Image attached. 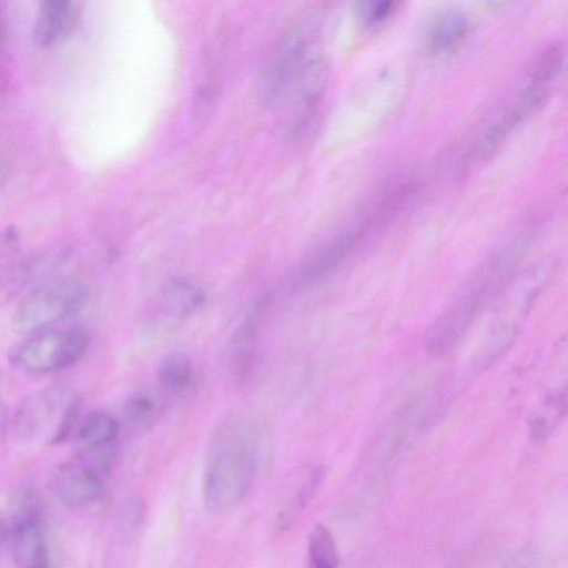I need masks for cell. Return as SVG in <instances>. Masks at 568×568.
<instances>
[{
  "mask_svg": "<svg viewBox=\"0 0 568 568\" xmlns=\"http://www.w3.org/2000/svg\"><path fill=\"white\" fill-rule=\"evenodd\" d=\"M265 449L248 425L231 422L215 433L204 471V499L214 513H225L243 501L258 479Z\"/></svg>",
  "mask_w": 568,
  "mask_h": 568,
  "instance_id": "cell-1",
  "label": "cell"
},
{
  "mask_svg": "<svg viewBox=\"0 0 568 568\" xmlns=\"http://www.w3.org/2000/svg\"><path fill=\"white\" fill-rule=\"evenodd\" d=\"M515 260L514 252L503 251L470 275L426 333L425 348L428 353L443 354L458 342L488 298L510 278Z\"/></svg>",
  "mask_w": 568,
  "mask_h": 568,
  "instance_id": "cell-2",
  "label": "cell"
},
{
  "mask_svg": "<svg viewBox=\"0 0 568 568\" xmlns=\"http://www.w3.org/2000/svg\"><path fill=\"white\" fill-rule=\"evenodd\" d=\"M81 409V397L73 389L50 385L28 395L19 404L12 427L22 439L59 444L74 434Z\"/></svg>",
  "mask_w": 568,
  "mask_h": 568,
  "instance_id": "cell-3",
  "label": "cell"
},
{
  "mask_svg": "<svg viewBox=\"0 0 568 568\" xmlns=\"http://www.w3.org/2000/svg\"><path fill=\"white\" fill-rule=\"evenodd\" d=\"M90 300V290L81 281L58 277L41 282L21 300L11 317L18 333L34 334L77 315Z\"/></svg>",
  "mask_w": 568,
  "mask_h": 568,
  "instance_id": "cell-4",
  "label": "cell"
},
{
  "mask_svg": "<svg viewBox=\"0 0 568 568\" xmlns=\"http://www.w3.org/2000/svg\"><path fill=\"white\" fill-rule=\"evenodd\" d=\"M89 344V334L82 328L42 331L13 346L9 361L29 375L50 374L79 362Z\"/></svg>",
  "mask_w": 568,
  "mask_h": 568,
  "instance_id": "cell-5",
  "label": "cell"
},
{
  "mask_svg": "<svg viewBox=\"0 0 568 568\" xmlns=\"http://www.w3.org/2000/svg\"><path fill=\"white\" fill-rule=\"evenodd\" d=\"M70 256L62 245H50L0 264V303L18 295L26 287L44 281Z\"/></svg>",
  "mask_w": 568,
  "mask_h": 568,
  "instance_id": "cell-6",
  "label": "cell"
},
{
  "mask_svg": "<svg viewBox=\"0 0 568 568\" xmlns=\"http://www.w3.org/2000/svg\"><path fill=\"white\" fill-rule=\"evenodd\" d=\"M270 297L267 294H262L253 303L226 343L224 367L227 377L234 384L244 383L252 372L262 323L271 302Z\"/></svg>",
  "mask_w": 568,
  "mask_h": 568,
  "instance_id": "cell-7",
  "label": "cell"
},
{
  "mask_svg": "<svg viewBox=\"0 0 568 568\" xmlns=\"http://www.w3.org/2000/svg\"><path fill=\"white\" fill-rule=\"evenodd\" d=\"M52 489L62 504L79 507L102 498L105 485L103 474L78 458L54 470Z\"/></svg>",
  "mask_w": 568,
  "mask_h": 568,
  "instance_id": "cell-8",
  "label": "cell"
},
{
  "mask_svg": "<svg viewBox=\"0 0 568 568\" xmlns=\"http://www.w3.org/2000/svg\"><path fill=\"white\" fill-rule=\"evenodd\" d=\"M82 3L75 0H50L40 3L33 27L38 44L53 45L65 38L79 21Z\"/></svg>",
  "mask_w": 568,
  "mask_h": 568,
  "instance_id": "cell-9",
  "label": "cell"
},
{
  "mask_svg": "<svg viewBox=\"0 0 568 568\" xmlns=\"http://www.w3.org/2000/svg\"><path fill=\"white\" fill-rule=\"evenodd\" d=\"M12 556L18 568H48L49 550L41 516L10 523Z\"/></svg>",
  "mask_w": 568,
  "mask_h": 568,
  "instance_id": "cell-10",
  "label": "cell"
},
{
  "mask_svg": "<svg viewBox=\"0 0 568 568\" xmlns=\"http://www.w3.org/2000/svg\"><path fill=\"white\" fill-rule=\"evenodd\" d=\"M205 298L201 286L187 278L174 277L160 290L155 311L166 321H183L199 311Z\"/></svg>",
  "mask_w": 568,
  "mask_h": 568,
  "instance_id": "cell-11",
  "label": "cell"
},
{
  "mask_svg": "<svg viewBox=\"0 0 568 568\" xmlns=\"http://www.w3.org/2000/svg\"><path fill=\"white\" fill-rule=\"evenodd\" d=\"M119 433V424L110 413L94 409L80 419L73 435L80 454H100L115 452Z\"/></svg>",
  "mask_w": 568,
  "mask_h": 568,
  "instance_id": "cell-12",
  "label": "cell"
},
{
  "mask_svg": "<svg viewBox=\"0 0 568 568\" xmlns=\"http://www.w3.org/2000/svg\"><path fill=\"white\" fill-rule=\"evenodd\" d=\"M165 410L163 394L155 388H142L130 394L123 405L125 420L140 428L158 422Z\"/></svg>",
  "mask_w": 568,
  "mask_h": 568,
  "instance_id": "cell-13",
  "label": "cell"
},
{
  "mask_svg": "<svg viewBox=\"0 0 568 568\" xmlns=\"http://www.w3.org/2000/svg\"><path fill=\"white\" fill-rule=\"evenodd\" d=\"M297 479L296 483L288 485L287 494L278 511L276 521L278 530L287 528L293 523L297 513L311 498L316 489L320 471L317 468L307 469L305 473H302Z\"/></svg>",
  "mask_w": 568,
  "mask_h": 568,
  "instance_id": "cell-14",
  "label": "cell"
},
{
  "mask_svg": "<svg viewBox=\"0 0 568 568\" xmlns=\"http://www.w3.org/2000/svg\"><path fill=\"white\" fill-rule=\"evenodd\" d=\"M158 381L164 392L171 395H184L196 381L192 362L182 355L165 357L158 368Z\"/></svg>",
  "mask_w": 568,
  "mask_h": 568,
  "instance_id": "cell-15",
  "label": "cell"
},
{
  "mask_svg": "<svg viewBox=\"0 0 568 568\" xmlns=\"http://www.w3.org/2000/svg\"><path fill=\"white\" fill-rule=\"evenodd\" d=\"M468 31L467 18L459 12L444 16L433 27L428 47L434 52H444L457 45Z\"/></svg>",
  "mask_w": 568,
  "mask_h": 568,
  "instance_id": "cell-16",
  "label": "cell"
},
{
  "mask_svg": "<svg viewBox=\"0 0 568 568\" xmlns=\"http://www.w3.org/2000/svg\"><path fill=\"white\" fill-rule=\"evenodd\" d=\"M307 557L310 568H338V552L329 529L318 524L310 534Z\"/></svg>",
  "mask_w": 568,
  "mask_h": 568,
  "instance_id": "cell-17",
  "label": "cell"
},
{
  "mask_svg": "<svg viewBox=\"0 0 568 568\" xmlns=\"http://www.w3.org/2000/svg\"><path fill=\"white\" fill-rule=\"evenodd\" d=\"M397 10L395 1H371L363 4L361 16L368 23H378Z\"/></svg>",
  "mask_w": 568,
  "mask_h": 568,
  "instance_id": "cell-18",
  "label": "cell"
},
{
  "mask_svg": "<svg viewBox=\"0 0 568 568\" xmlns=\"http://www.w3.org/2000/svg\"><path fill=\"white\" fill-rule=\"evenodd\" d=\"M19 236L16 230L8 227L0 232V260L10 256L18 246Z\"/></svg>",
  "mask_w": 568,
  "mask_h": 568,
  "instance_id": "cell-19",
  "label": "cell"
},
{
  "mask_svg": "<svg viewBox=\"0 0 568 568\" xmlns=\"http://www.w3.org/2000/svg\"><path fill=\"white\" fill-rule=\"evenodd\" d=\"M9 425V416L6 405L0 400V442L4 438Z\"/></svg>",
  "mask_w": 568,
  "mask_h": 568,
  "instance_id": "cell-20",
  "label": "cell"
},
{
  "mask_svg": "<svg viewBox=\"0 0 568 568\" xmlns=\"http://www.w3.org/2000/svg\"><path fill=\"white\" fill-rule=\"evenodd\" d=\"M9 528L7 524L0 518V547L6 541L8 537Z\"/></svg>",
  "mask_w": 568,
  "mask_h": 568,
  "instance_id": "cell-21",
  "label": "cell"
}]
</instances>
